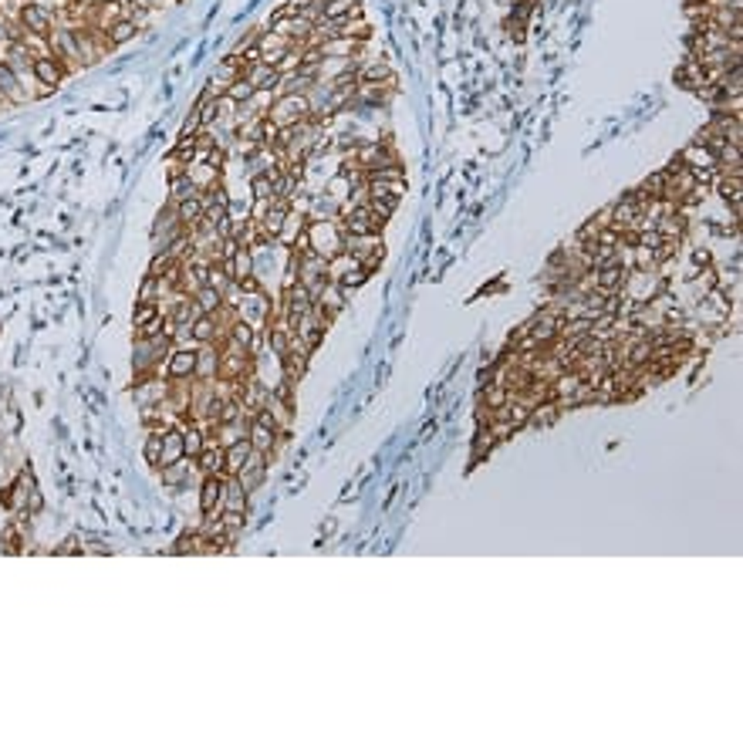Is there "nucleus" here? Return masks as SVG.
Masks as SVG:
<instances>
[{
    "label": "nucleus",
    "mask_w": 743,
    "mask_h": 746,
    "mask_svg": "<svg viewBox=\"0 0 743 746\" xmlns=\"http://www.w3.org/2000/svg\"><path fill=\"white\" fill-rule=\"evenodd\" d=\"M17 24H21L27 34H41V38H47V34L54 31V14H51V10H44V7H38V3H24L21 10H17Z\"/></svg>",
    "instance_id": "6e6552de"
},
{
    "label": "nucleus",
    "mask_w": 743,
    "mask_h": 746,
    "mask_svg": "<svg viewBox=\"0 0 743 746\" xmlns=\"http://www.w3.org/2000/svg\"><path fill=\"white\" fill-rule=\"evenodd\" d=\"M155 318H162V311H159V301H135V311H132V328H146V325H153Z\"/></svg>",
    "instance_id": "b1692460"
},
{
    "label": "nucleus",
    "mask_w": 743,
    "mask_h": 746,
    "mask_svg": "<svg viewBox=\"0 0 743 746\" xmlns=\"http://www.w3.org/2000/svg\"><path fill=\"white\" fill-rule=\"evenodd\" d=\"M281 436H284V429H277V422L270 419L267 409H261L257 416L250 419V426H247V439H250V446H254L257 453H267V456H270V449L281 442Z\"/></svg>",
    "instance_id": "20e7f679"
},
{
    "label": "nucleus",
    "mask_w": 743,
    "mask_h": 746,
    "mask_svg": "<svg viewBox=\"0 0 743 746\" xmlns=\"http://www.w3.org/2000/svg\"><path fill=\"white\" fill-rule=\"evenodd\" d=\"M311 304H314V297H311V290H307L301 281H294L291 287H284V321L291 328L311 311Z\"/></svg>",
    "instance_id": "0eeeda50"
},
{
    "label": "nucleus",
    "mask_w": 743,
    "mask_h": 746,
    "mask_svg": "<svg viewBox=\"0 0 743 746\" xmlns=\"http://www.w3.org/2000/svg\"><path fill=\"white\" fill-rule=\"evenodd\" d=\"M190 331H193V341L197 345H220L223 338V328H220L217 314H197L193 318V325H190Z\"/></svg>",
    "instance_id": "ddd939ff"
},
{
    "label": "nucleus",
    "mask_w": 743,
    "mask_h": 746,
    "mask_svg": "<svg viewBox=\"0 0 743 746\" xmlns=\"http://www.w3.org/2000/svg\"><path fill=\"white\" fill-rule=\"evenodd\" d=\"M193 463H197V469L203 473V476H210V473H227V449L210 436L206 439V446H203V453H199Z\"/></svg>",
    "instance_id": "9d476101"
},
{
    "label": "nucleus",
    "mask_w": 743,
    "mask_h": 746,
    "mask_svg": "<svg viewBox=\"0 0 743 746\" xmlns=\"http://www.w3.org/2000/svg\"><path fill=\"white\" fill-rule=\"evenodd\" d=\"M31 75H34V81L44 88V95H51V91L68 78V65L65 61H58L54 54H44V58H34Z\"/></svg>",
    "instance_id": "39448f33"
},
{
    "label": "nucleus",
    "mask_w": 743,
    "mask_h": 746,
    "mask_svg": "<svg viewBox=\"0 0 743 746\" xmlns=\"http://www.w3.org/2000/svg\"><path fill=\"white\" fill-rule=\"evenodd\" d=\"M217 372H220V345H199L193 378L197 382H217Z\"/></svg>",
    "instance_id": "9b49d317"
},
{
    "label": "nucleus",
    "mask_w": 743,
    "mask_h": 746,
    "mask_svg": "<svg viewBox=\"0 0 743 746\" xmlns=\"http://www.w3.org/2000/svg\"><path fill=\"white\" fill-rule=\"evenodd\" d=\"M625 267L622 263H608V267H598L595 270V287L602 290V294H615V290H622V284H625Z\"/></svg>",
    "instance_id": "4468645a"
},
{
    "label": "nucleus",
    "mask_w": 743,
    "mask_h": 746,
    "mask_svg": "<svg viewBox=\"0 0 743 746\" xmlns=\"http://www.w3.org/2000/svg\"><path fill=\"white\" fill-rule=\"evenodd\" d=\"M274 68H277V75H281V78H284V75H291V71H298V68H301V44H294V47H291V51H287V54Z\"/></svg>",
    "instance_id": "72a5a7b5"
},
{
    "label": "nucleus",
    "mask_w": 743,
    "mask_h": 746,
    "mask_svg": "<svg viewBox=\"0 0 743 746\" xmlns=\"http://www.w3.org/2000/svg\"><path fill=\"white\" fill-rule=\"evenodd\" d=\"M243 78L257 91H277L281 85V75L274 65H263V61H254V65H243Z\"/></svg>",
    "instance_id": "f8f14e48"
},
{
    "label": "nucleus",
    "mask_w": 743,
    "mask_h": 746,
    "mask_svg": "<svg viewBox=\"0 0 743 746\" xmlns=\"http://www.w3.org/2000/svg\"><path fill=\"white\" fill-rule=\"evenodd\" d=\"M135 34H139V24L132 21L129 14H125V17H118V21H115V24H109V27H105V38H109V44H112V47H118V44L132 41Z\"/></svg>",
    "instance_id": "6ab92c4d"
},
{
    "label": "nucleus",
    "mask_w": 743,
    "mask_h": 746,
    "mask_svg": "<svg viewBox=\"0 0 743 746\" xmlns=\"http://www.w3.org/2000/svg\"><path fill=\"white\" fill-rule=\"evenodd\" d=\"M0 98L10 102V105H24V102L31 98V91L24 88V81L17 78V71L7 65V61H0Z\"/></svg>",
    "instance_id": "1a4fd4ad"
},
{
    "label": "nucleus",
    "mask_w": 743,
    "mask_h": 746,
    "mask_svg": "<svg viewBox=\"0 0 743 746\" xmlns=\"http://www.w3.org/2000/svg\"><path fill=\"white\" fill-rule=\"evenodd\" d=\"M497 446V436L490 433V426L487 422H480V429H477V439H473V460H483L490 449Z\"/></svg>",
    "instance_id": "c756f323"
},
{
    "label": "nucleus",
    "mask_w": 743,
    "mask_h": 746,
    "mask_svg": "<svg viewBox=\"0 0 743 746\" xmlns=\"http://www.w3.org/2000/svg\"><path fill=\"white\" fill-rule=\"evenodd\" d=\"M197 469V463L190 460V456H183V460H176V463H166L162 469H159V480H162V486H183V483L190 480V473Z\"/></svg>",
    "instance_id": "2eb2a0df"
},
{
    "label": "nucleus",
    "mask_w": 743,
    "mask_h": 746,
    "mask_svg": "<svg viewBox=\"0 0 743 746\" xmlns=\"http://www.w3.org/2000/svg\"><path fill=\"white\" fill-rule=\"evenodd\" d=\"M254 91H257V88L250 85V81H247V78H237V81H233V85H227V91H223V95H227V98H233V102H237V105H247V102H250V98H254Z\"/></svg>",
    "instance_id": "7c9ffc66"
},
{
    "label": "nucleus",
    "mask_w": 743,
    "mask_h": 746,
    "mask_svg": "<svg viewBox=\"0 0 743 746\" xmlns=\"http://www.w3.org/2000/svg\"><path fill=\"white\" fill-rule=\"evenodd\" d=\"M355 267H362L358 263V257H351L348 250H338V254H331L328 257V281H342L348 270H355Z\"/></svg>",
    "instance_id": "4be33fe9"
},
{
    "label": "nucleus",
    "mask_w": 743,
    "mask_h": 746,
    "mask_svg": "<svg viewBox=\"0 0 743 746\" xmlns=\"http://www.w3.org/2000/svg\"><path fill=\"white\" fill-rule=\"evenodd\" d=\"M507 402H510V389H503V385H497V382L483 385V409H487L490 416H493V412H500Z\"/></svg>",
    "instance_id": "5701e85b"
},
{
    "label": "nucleus",
    "mask_w": 743,
    "mask_h": 746,
    "mask_svg": "<svg viewBox=\"0 0 743 746\" xmlns=\"http://www.w3.org/2000/svg\"><path fill=\"white\" fill-rule=\"evenodd\" d=\"M595 219V226H612V206H605L598 217H591Z\"/></svg>",
    "instance_id": "58836bf2"
},
{
    "label": "nucleus",
    "mask_w": 743,
    "mask_h": 746,
    "mask_svg": "<svg viewBox=\"0 0 743 746\" xmlns=\"http://www.w3.org/2000/svg\"><path fill=\"white\" fill-rule=\"evenodd\" d=\"M0 105H3V98H0Z\"/></svg>",
    "instance_id": "79ce46f5"
},
{
    "label": "nucleus",
    "mask_w": 743,
    "mask_h": 746,
    "mask_svg": "<svg viewBox=\"0 0 743 746\" xmlns=\"http://www.w3.org/2000/svg\"><path fill=\"white\" fill-rule=\"evenodd\" d=\"M169 193H173V199L179 203V199H190V196H199V189H197V182L190 179L186 173H179V176H169Z\"/></svg>",
    "instance_id": "c85d7f7f"
},
{
    "label": "nucleus",
    "mask_w": 743,
    "mask_h": 746,
    "mask_svg": "<svg viewBox=\"0 0 743 746\" xmlns=\"http://www.w3.org/2000/svg\"><path fill=\"white\" fill-rule=\"evenodd\" d=\"M369 277H372V274H369V270H365V267H355V270H348V274H345V277H342L338 284H342V287H345V290H348V294H351L355 287H362V284H365V281H369Z\"/></svg>",
    "instance_id": "c9c22d12"
},
{
    "label": "nucleus",
    "mask_w": 743,
    "mask_h": 746,
    "mask_svg": "<svg viewBox=\"0 0 743 746\" xmlns=\"http://www.w3.org/2000/svg\"><path fill=\"white\" fill-rule=\"evenodd\" d=\"M321 10H325V21H348V17H358V14H362L358 0H328Z\"/></svg>",
    "instance_id": "412c9836"
},
{
    "label": "nucleus",
    "mask_w": 743,
    "mask_h": 746,
    "mask_svg": "<svg viewBox=\"0 0 743 746\" xmlns=\"http://www.w3.org/2000/svg\"><path fill=\"white\" fill-rule=\"evenodd\" d=\"M277 176V173H274ZM274 176L270 173H257L250 179V189H254V199H274Z\"/></svg>",
    "instance_id": "2f4dec72"
},
{
    "label": "nucleus",
    "mask_w": 743,
    "mask_h": 746,
    "mask_svg": "<svg viewBox=\"0 0 743 746\" xmlns=\"http://www.w3.org/2000/svg\"><path fill=\"white\" fill-rule=\"evenodd\" d=\"M227 473H210L203 476V486H199V510L203 517H217L223 510V493H227Z\"/></svg>",
    "instance_id": "423d86ee"
},
{
    "label": "nucleus",
    "mask_w": 743,
    "mask_h": 746,
    "mask_svg": "<svg viewBox=\"0 0 743 746\" xmlns=\"http://www.w3.org/2000/svg\"><path fill=\"white\" fill-rule=\"evenodd\" d=\"M193 301H197V307L203 311V314H213V311L223 304V294H220L217 287L203 284V287H197V290H193Z\"/></svg>",
    "instance_id": "bb28decb"
},
{
    "label": "nucleus",
    "mask_w": 743,
    "mask_h": 746,
    "mask_svg": "<svg viewBox=\"0 0 743 746\" xmlns=\"http://www.w3.org/2000/svg\"><path fill=\"white\" fill-rule=\"evenodd\" d=\"M305 237H307V250H314V254H321V257L338 254V250H342V240H345L338 219H314V223H307Z\"/></svg>",
    "instance_id": "7ed1b4c3"
},
{
    "label": "nucleus",
    "mask_w": 743,
    "mask_h": 746,
    "mask_svg": "<svg viewBox=\"0 0 743 746\" xmlns=\"http://www.w3.org/2000/svg\"><path fill=\"white\" fill-rule=\"evenodd\" d=\"M213 436H217V442L227 449V446H233V442H240V439H247V426L240 422H220L217 429H213Z\"/></svg>",
    "instance_id": "a878e982"
},
{
    "label": "nucleus",
    "mask_w": 743,
    "mask_h": 746,
    "mask_svg": "<svg viewBox=\"0 0 743 746\" xmlns=\"http://www.w3.org/2000/svg\"><path fill=\"white\" fill-rule=\"evenodd\" d=\"M254 372V351L240 348V345H233V341H220V372L217 378L220 382H240V378H247V375Z\"/></svg>",
    "instance_id": "f03ea898"
},
{
    "label": "nucleus",
    "mask_w": 743,
    "mask_h": 746,
    "mask_svg": "<svg viewBox=\"0 0 743 746\" xmlns=\"http://www.w3.org/2000/svg\"><path fill=\"white\" fill-rule=\"evenodd\" d=\"M250 439H240V442H233V446H227V476H233V473H240V466L247 463V456H250Z\"/></svg>",
    "instance_id": "393cba45"
},
{
    "label": "nucleus",
    "mask_w": 743,
    "mask_h": 746,
    "mask_svg": "<svg viewBox=\"0 0 743 746\" xmlns=\"http://www.w3.org/2000/svg\"><path fill=\"white\" fill-rule=\"evenodd\" d=\"M176 217H179V223H183L186 230L203 226V223H206V219H203V196L179 199V203H176Z\"/></svg>",
    "instance_id": "dca6fc26"
},
{
    "label": "nucleus",
    "mask_w": 743,
    "mask_h": 746,
    "mask_svg": "<svg viewBox=\"0 0 743 746\" xmlns=\"http://www.w3.org/2000/svg\"><path fill=\"white\" fill-rule=\"evenodd\" d=\"M223 510H237V513H247V493L240 490V483L227 480V493H223Z\"/></svg>",
    "instance_id": "cd10ccee"
},
{
    "label": "nucleus",
    "mask_w": 743,
    "mask_h": 746,
    "mask_svg": "<svg viewBox=\"0 0 743 746\" xmlns=\"http://www.w3.org/2000/svg\"><path fill=\"white\" fill-rule=\"evenodd\" d=\"M159 460H162V433H149V439H146V463L159 466Z\"/></svg>",
    "instance_id": "f704fd0d"
},
{
    "label": "nucleus",
    "mask_w": 743,
    "mask_h": 746,
    "mask_svg": "<svg viewBox=\"0 0 743 746\" xmlns=\"http://www.w3.org/2000/svg\"><path fill=\"white\" fill-rule=\"evenodd\" d=\"M558 419H561V402H558V398H547V402H537V405L530 409V419H527V426L547 429V426H554Z\"/></svg>",
    "instance_id": "a211bd4d"
},
{
    "label": "nucleus",
    "mask_w": 743,
    "mask_h": 746,
    "mask_svg": "<svg viewBox=\"0 0 743 746\" xmlns=\"http://www.w3.org/2000/svg\"><path fill=\"white\" fill-rule=\"evenodd\" d=\"M199 129H203V118H199V111L193 109L186 115V122H183V135H179V139H193Z\"/></svg>",
    "instance_id": "4c0bfd02"
},
{
    "label": "nucleus",
    "mask_w": 743,
    "mask_h": 746,
    "mask_svg": "<svg viewBox=\"0 0 743 746\" xmlns=\"http://www.w3.org/2000/svg\"><path fill=\"white\" fill-rule=\"evenodd\" d=\"M183 456H186V453H183V433H179V426H173V429L162 433V460H159V466L183 460Z\"/></svg>",
    "instance_id": "aec40b11"
},
{
    "label": "nucleus",
    "mask_w": 743,
    "mask_h": 746,
    "mask_svg": "<svg viewBox=\"0 0 743 746\" xmlns=\"http://www.w3.org/2000/svg\"><path fill=\"white\" fill-rule=\"evenodd\" d=\"M75 550H78V541L71 537V541H65V547L58 550V554H75Z\"/></svg>",
    "instance_id": "a19ab883"
},
{
    "label": "nucleus",
    "mask_w": 743,
    "mask_h": 746,
    "mask_svg": "<svg viewBox=\"0 0 743 746\" xmlns=\"http://www.w3.org/2000/svg\"><path fill=\"white\" fill-rule=\"evenodd\" d=\"M358 85H365V88H372V85H395V78H392V71H389V65L385 61H372V65H362L358 68Z\"/></svg>",
    "instance_id": "f3484780"
},
{
    "label": "nucleus",
    "mask_w": 743,
    "mask_h": 746,
    "mask_svg": "<svg viewBox=\"0 0 743 746\" xmlns=\"http://www.w3.org/2000/svg\"><path fill=\"white\" fill-rule=\"evenodd\" d=\"M197 550H199V534L197 530H190V534H183V537L176 541L173 554H197Z\"/></svg>",
    "instance_id": "e433bc0d"
},
{
    "label": "nucleus",
    "mask_w": 743,
    "mask_h": 746,
    "mask_svg": "<svg viewBox=\"0 0 743 746\" xmlns=\"http://www.w3.org/2000/svg\"><path fill=\"white\" fill-rule=\"evenodd\" d=\"M132 3H135V7H159L162 0H132ZM166 3H173V0H166Z\"/></svg>",
    "instance_id": "ea45409f"
},
{
    "label": "nucleus",
    "mask_w": 743,
    "mask_h": 746,
    "mask_svg": "<svg viewBox=\"0 0 743 746\" xmlns=\"http://www.w3.org/2000/svg\"><path fill=\"white\" fill-rule=\"evenodd\" d=\"M135 301H162V284L155 274H146L142 284H139V297Z\"/></svg>",
    "instance_id": "473e14b6"
},
{
    "label": "nucleus",
    "mask_w": 743,
    "mask_h": 746,
    "mask_svg": "<svg viewBox=\"0 0 743 746\" xmlns=\"http://www.w3.org/2000/svg\"><path fill=\"white\" fill-rule=\"evenodd\" d=\"M311 115H314V105H311V95H305V91H284V95H277L270 102V111H267V118L274 125H281V129L301 125Z\"/></svg>",
    "instance_id": "f257e3e1"
}]
</instances>
